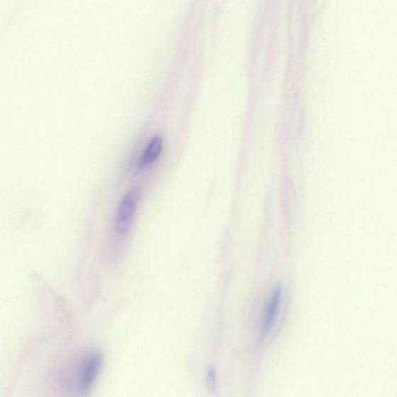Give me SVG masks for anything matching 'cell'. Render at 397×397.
Wrapping results in <instances>:
<instances>
[{"label": "cell", "instance_id": "6da1fadb", "mask_svg": "<svg viewBox=\"0 0 397 397\" xmlns=\"http://www.w3.org/2000/svg\"><path fill=\"white\" fill-rule=\"evenodd\" d=\"M102 355L90 352L82 357L74 369V386L80 394H86L94 386L102 367Z\"/></svg>", "mask_w": 397, "mask_h": 397}, {"label": "cell", "instance_id": "7a4b0ae2", "mask_svg": "<svg viewBox=\"0 0 397 397\" xmlns=\"http://www.w3.org/2000/svg\"><path fill=\"white\" fill-rule=\"evenodd\" d=\"M142 194V189L134 188L123 198L115 222L116 230L121 235H126L131 228Z\"/></svg>", "mask_w": 397, "mask_h": 397}, {"label": "cell", "instance_id": "3957f363", "mask_svg": "<svg viewBox=\"0 0 397 397\" xmlns=\"http://www.w3.org/2000/svg\"><path fill=\"white\" fill-rule=\"evenodd\" d=\"M282 292V286L279 284L276 285L272 289L266 306H264L260 328V337L262 338L266 337L269 335L275 324Z\"/></svg>", "mask_w": 397, "mask_h": 397}, {"label": "cell", "instance_id": "277c9868", "mask_svg": "<svg viewBox=\"0 0 397 397\" xmlns=\"http://www.w3.org/2000/svg\"><path fill=\"white\" fill-rule=\"evenodd\" d=\"M163 146V140L160 136H155L148 143L145 150L138 164L137 170H142L158 160Z\"/></svg>", "mask_w": 397, "mask_h": 397}]
</instances>
